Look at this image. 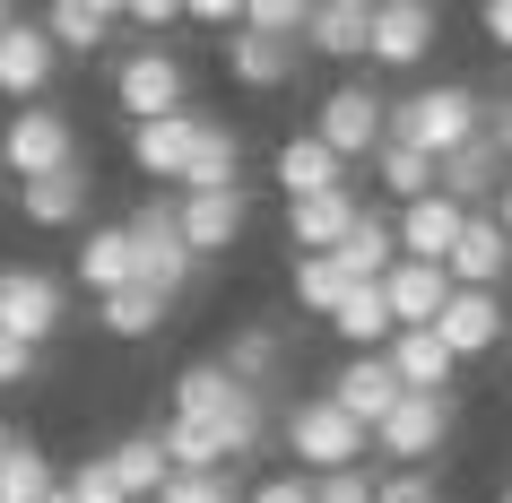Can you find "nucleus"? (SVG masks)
<instances>
[{
  "label": "nucleus",
  "instance_id": "obj_34",
  "mask_svg": "<svg viewBox=\"0 0 512 503\" xmlns=\"http://www.w3.org/2000/svg\"><path fill=\"white\" fill-rule=\"evenodd\" d=\"M165 313H174V304H165L157 287H122V295L96 304V330H105V339H157Z\"/></svg>",
  "mask_w": 512,
  "mask_h": 503
},
{
  "label": "nucleus",
  "instance_id": "obj_41",
  "mask_svg": "<svg viewBox=\"0 0 512 503\" xmlns=\"http://www.w3.org/2000/svg\"><path fill=\"white\" fill-rule=\"evenodd\" d=\"M374 503H443V486H434V469H382Z\"/></svg>",
  "mask_w": 512,
  "mask_h": 503
},
{
  "label": "nucleus",
  "instance_id": "obj_6",
  "mask_svg": "<svg viewBox=\"0 0 512 503\" xmlns=\"http://www.w3.org/2000/svg\"><path fill=\"white\" fill-rule=\"evenodd\" d=\"M61 165H87L70 105H18L9 122H0V174H9V183H44V174H61Z\"/></svg>",
  "mask_w": 512,
  "mask_h": 503
},
{
  "label": "nucleus",
  "instance_id": "obj_27",
  "mask_svg": "<svg viewBox=\"0 0 512 503\" xmlns=\"http://www.w3.org/2000/svg\"><path fill=\"white\" fill-rule=\"evenodd\" d=\"M35 27L53 35V53H61V61H70V53L87 61V53H105V35L122 27V9H105V0H53Z\"/></svg>",
  "mask_w": 512,
  "mask_h": 503
},
{
  "label": "nucleus",
  "instance_id": "obj_51",
  "mask_svg": "<svg viewBox=\"0 0 512 503\" xmlns=\"http://www.w3.org/2000/svg\"><path fill=\"white\" fill-rule=\"evenodd\" d=\"M44 503H70V486H53V495H44Z\"/></svg>",
  "mask_w": 512,
  "mask_h": 503
},
{
  "label": "nucleus",
  "instance_id": "obj_4",
  "mask_svg": "<svg viewBox=\"0 0 512 503\" xmlns=\"http://www.w3.org/2000/svg\"><path fill=\"white\" fill-rule=\"evenodd\" d=\"M105 87H113V113H131V131L165 122V113H191V61L174 44H131Z\"/></svg>",
  "mask_w": 512,
  "mask_h": 503
},
{
  "label": "nucleus",
  "instance_id": "obj_30",
  "mask_svg": "<svg viewBox=\"0 0 512 503\" xmlns=\"http://www.w3.org/2000/svg\"><path fill=\"white\" fill-rule=\"evenodd\" d=\"M330 330H339V347H348V356H382V347L400 339V321H391L382 287H348V304L330 313Z\"/></svg>",
  "mask_w": 512,
  "mask_h": 503
},
{
  "label": "nucleus",
  "instance_id": "obj_15",
  "mask_svg": "<svg viewBox=\"0 0 512 503\" xmlns=\"http://www.w3.org/2000/svg\"><path fill=\"white\" fill-rule=\"evenodd\" d=\"M460 226H469V209L460 200H443V191H426V200H408V209H391V235H400V261H452Z\"/></svg>",
  "mask_w": 512,
  "mask_h": 503
},
{
  "label": "nucleus",
  "instance_id": "obj_43",
  "mask_svg": "<svg viewBox=\"0 0 512 503\" xmlns=\"http://www.w3.org/2000/svg\"><path fill=\"white\" fill-rule=\"evenodd\" d=\"M243 503H313V477L304 469H270L261 486H243Z\"/></svg>",
  "mask_w": 512,
  "mask_h": 503
},
{
  "label": "nucleus",
  "instance_id": "obj_7",
  "mask_svg": "<svg viewBox=\"0 0 512 503\" xmlns=\"http://www.w3.org/2000/svg\"><path fill=\"white\" fill-rule=\"evenodd\" d=\"M131 261H139V287H157L165 304L200 278V261H191V243H183V217H174V191H157V200H139L131 217Z\"/></svg>",
  "mask_w": 512,
  "mask_h": 503
},
{
  "label": "nucleus",
  "instance_id": "obj_22",
  "mask_svg": "<svg viewBox=\"0 0 512 503\" xmlns=\"http://www.w3.org/2000/svg\"><path fill=\"white\" fill-rule=\"evenodd\" d=\"M504 148H495V139H469V148H452V157L434 165V191H443V200H460V209H486V200H495V191H504Z\"/></svg>",
  "mask_w": 512,
  "mask_h": 503
},
{
  "label": "nucleus",
  "instance_id": "obj_21",
  "mask_svg": "<svg viewBox=\"0 0 512 503\" xmlns=\"http://www.w3.org/2000/svg\"><path fill=\"white\" fill-rule=\"evenodd\" d=\"M382 304H391V321H400V330H434V321H443V304H452V269H434V261H391Z\"/></svg>",
  "mask_w": 512,
  "mask_h": 503
},
{
  "label": "nucleus",
  "instance_id": "obj_18",
  "mask_svg": "<svg viewBox=\"0 0 512 503\" xmlns=\"http://www.w3.org/2000/svg\"><path fill=\"white\" fill-rule=\"evenodd\" d=\"M322 391L339 399V408H348L365 434H374V425L400 408V373H391V356H339V373H330Z\"/></svg>",
  "mask_w": 512,
  "mask_h": 503
},
{
  "label": "nucleus",
  "instance_id": "obj_53",
  "mask_svg": "<svg viewBox=\"0 0 512 503\" xmlns=\"http://www.w3.org/2000/svg\"><path fill=\"white\" fill-rule=\"evenodd\" d=\"M495 503H512V486H504V495H495Z\"/></svg>",
  "mask_w": 512,
  "mask_h": 503
},
{
  "label": "nucleus",
  "instance_id": "obj_42",
  "mask_svg": "<svg viewBox=\"0 0 512 503\" xmlns=\"http://www.w3.org/2000/svg\"><path fill=\"white\" fill-rule=\"evenodd\" d=\"M35 373H44V347H27V339L0 330V391H27Z\"/></svg>",
  "mask_w": 512,
  "mask_h": 503
},
{
  "label": "nucleus",
  "instance_id": "obj_33",
  "mask_svg": "<svg viewBox=\"0 0 512 503\" xmlns=\"http://www.w3.org/2000/svg\"><path fill=\"white\" fill-rule=\"evenodd\" d=\"M61 486V460L44 443H27V434H18V443H9V460H0V503H44Z\"/></svg>",
  "mask_w": 512,
  "mask_h": 503
},
{
  "label": "nucleus",
  "instance_id": "obj_25",
  "mask_svg": "<svg viewBox=\"0 0 512 503\" xmlns=\"http://www.w3.org/2000/svg\"><path fill=\"white\" fill-rule=\"evenodd\" d=\"M270 174H278V191H287V200H313V191H339V183H348V165L330 157V148H322V139H313V131L278 139Z\"/></svg>",
  "mask_w": 512,
  "mask_h": 503
},
{
  "label": "nucleus",
  "instance_id": "obj_49",
  "mask_svg": "<svg viewBox=\"0 0 512 503\" xmlns=\"http://www.w3.org/2000/svg\"><path fill=\"white\" fill-rule=\"evenodd\" d=\"M486 217H495V226H504V235H512V174H504V191L486 200Z\"/></svg>",
  "mask_w": 512,
  "mask_h": 503
},
{
  "label": "nucleus",
  "instance_id": "obj_39",
  "mask_svg": "<svg viewBox=\"0 0 512 503\" xmlns=\"http://www.w3.org/2000/svg\"><path fill=\"white\" fill-rule=\"evenodd\" d=\"M243 35H270V44H304V0H252Z\"/></svg>",
  "mask_w": 512,
  "mask_h": 503
},
{
  "label": "nucleus",
  "instance_id": "obj_23",
  "mask_svg": "<svg viewBox=\"0 0 512 503\" xmlns=\"http://www.w3.org/2000/svg\"><path fill=\"white\" fill-rule=\"evenodd\" d=\"M87 200H96V174H87V165H61V174H44V183H18V217H27V226H44V235L79 226Z\"/></svg>",
  "mask_w": 512,
  "mask_h": 503
},
{
  "label": "nucleus",
  "instance_id": "obj_20",
  "mask_svg": "<svg viewBox=\"0 0 512 503\" xmlns=\"http://www.w3.org/2000/svg\"><path fill=\"white\" fill-rule=\"evenodd\" d=\"M304 70V44H270V35H226V79L243 87V96H278V87H296Z\"/></svg>",
  "mask_w": 512,
  "mask_h": 503
},
{
  "label": "nucleus",
  "instance_id": "obj_16",
  "mask_svg": "<svg viewBox=\"0 0 512 503\" xmlns=\"http://www.w3.org/2000/svg\"><path fill=\"white\" fill-rule=\"evenodd\" d=\"M374 44V0H313L304 9V61H365Z\"/></svg>",
  "mask_w": 512,
  "mask_h": 503
},
{
  "label": "nucleus",
  "instance_id": "obj_32",
  "mask_svg": "<svg viewBox=\"0 0 512 503\" xmlns=\"http://www.w3.org/2000/svg\"><path fill=\"white\" fill-rule=\"evenodd\" d=\"M217 365L235 373L243 391H270V382H278V365H287V339H278L270 321H243L235 339H226V356H217Z\"/></svg>",
  "mask_w": 512,
  "mask_h": 503
},
{
  "label": "nucleus",
  "instance_id": "obj_19",
  "mask_svg": "<svg viewBox=\"0 0 512 503\" xmlns=\"http://www.w3.org/2000/svg\"><path fill=\"white\" fill-rule=\"evenodd\" d=\"M200 131H209V113H165V122H139L131 131V165L148 174V183H183L191 148H200Z\"/></svg>",
  "mask_w": 512,
  "mask_h": 503
},
{
  "label": "nucleus",
  "instance_id": "obj_13",
  "mask_svg": "<svg viewBox=\"0 0 512 503\" xmlns=\"http://www.w3.org/2000/svg\"><path fill=\"white\" fill-rule=\"evenodd\" d=\"M174 217H183L191 261L209 269L217 252H235V243H243V226H252V200H243V191H174Z\"/></svg>",
  "mask_w": 512,
  "mask_h": 503
},
{
  "label": "nucleus",
  "instance_id": "obj_2",
  "mask_svg": "<svg viewBox=\"0 0 512 503\" xmlns=\"http://www.w3.org/2000/svg\"><path fill=\"white\" fill-rule=\"evenodd\" d=\"M486 131V96L469 79H426L408 87V96H391V139L400 148H417V157H452V148H469V139Z\"/></svg>",
  "mask_w": 512,
  "mask_h": 503
},
{
  "label": "nucleus",
  "instance_id": "obj_47",
  "mask_svg": "<svg viewBox=\"0 0 512 503\" xmlns=\"http://www.w3.org/2000/svg\"><path fill=\"white\" fill-rule=\"evenodd\" d=\"M478 35L495 44V53H512V0H486V9H478Z\"/></svg>",
  "mask_w": 512,
  "mask_h": 503
},
{
  "label": "nucleus",
  "instance_id": "obj_45",
  "mask_svg": "<svg viewBox=\"0 0 512 503\" xmlns=\"http://www.w3.org/2000/svg\"><path fill=\"white\" fill-rule=\"evenodd\" d=\"M174 18H183L174 0H131V9H122V27H139V35H165Z\"/></svg>",
  "mask_w": 512,
  "mask_h": 503
},
{
  "label": "nucleus",
  "instance_id": "obj_36",
  "mask_svg": "<svg viewBox=\"0 0 512 503\" xmlns=\"http://www.w3.org/2000/svg\"><path fill=\"white\" fill-rule=\"evenodd\" d=\"M374 183L408 209V200H426V191H434V157H417V148H400V139H382V148H374Z\"/></svg>",
  "mask_w": 512,
  "mask_h": 503
},
{
  "label": "nucleus",
  "instance_id": "obj_52",
  "mask_svg": "<svg viewBox=\"0 0 512 503\" xmlns=\"http://www.w3.org/2000/svg\"><path fill=\"white\" fill-rule=\"evenodd\" d=\"M9 18H18V9H0V35H9Z\"/></svg>",
  "mask_w": 512,
  "mask_h": 503
},
{
  "label": "nucleus",
  "instance_id": "obj_37",
  "mask_svg": "<svg viewBox=\"0 0 512 503\" xmlns=\"http://www.w3.org/2000/svg\"><path fill=\"white\" fill-rule=\"evenodd\" d=\"M157 503H243V486H235V469H174V486Z\"/></svg>",
  "mask_w": 512,
  "mask_h": 503
},
{
  "label": "nucleus",
  "instance_id": "obj_28",
  "mask_svg": "<svg viewBox=\"0 0 512 503\" xmlns=\"http://www.w3.org/2000/svg\"><path fill=\"white\" fill-rule=\"evenodd\" d=\"M330 261L348 269L356 287H382V278H391V261H400V235H391V209H365V217L348 226V243L330 252Z\"/></svg>",
  "mask_w": 512,
  "mask_h": 503
},
{
  "label": "nucleus",
  "instance_id": "obj_12",
  "mask_svg": "<svg viewBox=\"0 0 512 503\" xmlns=\"http://www.w3.org/2000/svg\"><path fill=\"white\" fill-rule=\"evenodd\" d=\"M365 217V183H339V191H313V200H287V243H296V261H322L348 243V226Z\"/></svg>",
  "mask_w": 512,
  "mask_h": 503
},
{
  "label": "nucleus",
  "instance_id": "obj_17",
  "mask_svg": "<svg viewBox=\"0 0 512 503\" xmlns=\"http://www.w3.org/2000/svg\"><path fill=\"white\" fill-rule=\"evenodd\" d=\"M452 287H478V295H504V278H512V235L495 226L486 209H469V226H460V243H452Z\"/></svg>",
  "mask_w": 512,
  "mask_h": 503
},
{
  "label": "nucleus",
  "instance_id": "obj_50",
  "mask_svg": "<svg viewBox=\"0 0 512 503\" xmlns=\"http://www.w3.org/2000/svg\"><path fill=\"white\" fill-rule=\"evenodd\" d=\"M9 443H18V434H9V425H0V460H9Z\"/></svg>",
  "mask_w": 512,
  "mask_h": 503
},
{
  "label": "nucleus",
  "instance_id": "obj_38",
  "mask_svg": "<svg viewBox=\"0 0 512 503\" xmlns=\"http://www.w3.org/2000/svg\"><path fill=\"white\" fill-rule=\"evenodd\" d=\"M157 443H165V460H174V469H226V460H217V434H200V425H183V417H165Z\"/></svg>",
  "mask_w": 512,
  "mask_h": 503
},
{
  "label": "nucleus",
  "instance_id": "obj_44",
  "mask_svg": "<svg viewBox=\"0 0 512 503\" xmlns=\"http://www.w3.org/2000/svg\"><path fill=\"white\" fill-rule=\"evenodd\" d=\"M313 503H374V469H339V477H313Z\"/></svg>",
  "mask_w": 512,
  "mask_h": 503
},
{
  "label": "nucleus",
  "instance_id": "obj_5",
  "mask_svg": "<svg viewBox=\"0 0 512 503\" xmlns=\"http://www.w3.org/2000/svg\"><path fill=\"white\" fill-rule=\"evenodd\" d=\"M313 139H322L348 174H356V165H374V148L391 139V96H382L374 79H339L322 105H313Z\"/></svg>",
  "mask_w": 512,
  "mask_h": 503
},
{
  "label": "nucleus",
  "instance_id": "obj_24",
  "mask_svg": "<svg viewBox=\"0 0 512 503\" xmlns=\"http://www.w3.org/2000/svg\"><path fill=\"white\" fill-rule=\"evenodd\" d=\"M79 287L105 304V295L139 287V261H131V226H87L79 235Z\"/></svg>",
  "mask_w": 512,
  "mask_h": 503
},
{
  "label": "nucleus",
  "instance_id": "obj_26",
  "mask_svg": "<svg viewBox=\"0 0 512 503\" xmlns=\"http://www.w3.org/2000/svg\"><path fill=\"white\" fill-rule=\"evenodd\" d=\"M382 356H391V373H400V391H434V399H452V382H460L452 347L434 339V330H400Z\"/></svg>",
  "mask_w": 512,
  "mask_h": 503
},
{
  "label": "nucleus",
  "instance_id": "obj_29",
  "mask_svg": "<svg viewBox=\"0 0 512 503\" xmlns=\"http://www.w3.org/2000/svg\"><path fill=\"white\" fill-rule=\"evenodd\" d=\"M105 460H113V477H122V495H131V503H157L165 486H174V460H165L157 425H148V434H122Z\"/></svg>",
  "mask_w": 512,
  "mask_h": 503
},
{
  "label": "nucleus",
  "instance_id": "obj_46",
  "mask_svg": "<svg viewBox=\"0 0 512 503\" xmlns=\"http://www.w3.org/2000/svg\"><path fill=\"white\" fill-rule=\"evenodd\" d=\"M183 18H191V27H217V35H235V27H243V9H235V0H191Z\"/></svg>",
  "mask_w": 512,
  "mask_h": 503
},
{
  "label": "nucleus",
  "instance_id": "obj_9",
  "mask_svg": "<svg viewBox=\"0 0 512 503\" xmlns=\"http://www.w3.org/2000/svg\"><path fill=\"white\" fill-rule=\"evenodd\" d=\"M0 330L27 347H53L70 330V287L35 261H0Z\"/></svg>",
  "mask_w": 512,
  "mask_h": 503
},
{
  "label": "nucleus",
  "instance_id": "obj_10",
  "mask_svg": "<svg viewBox=\"0 0 512 503\" xmlns=\"http://www.w3.org/2000/svg\"><path fill=\"white\" fill-rule=\"evenodd\" d=\"M434 44H443V9L434 0H374V44H365L374 70H426Z\"/></svg>",
  "mask_w": 512,
  "mask_h": 503
},
{
  "label": "nucleus",
  "instance_id": "obj_14",
  "mask_svg": "<svg viewBox=\"0 0 512 503\" xmlns=\"http://www.w3.org/2000/svg\"><path fill=\"white\" fill-rule=\"evenodd\" d=\"M434 339L452 347V365H478V356H495V347L512 339V313H504V295L452 287V304H443V321H434Z\"/></svg>",
  "mask_w": 512,
  "mask_h": 503
},
{
  "label": "nucleus",
  "instance_id": "obj_48",
  "mask_svg": "<svg viewBox=\"0 0 512 503\" xmlns=\"http://www.w3.org/2000/svg\"><path fill=\"white\" fill-rule=\"evenodd\" d=\"M486 139H495V148H504V165H512V96H495V105H486Z\"/></svg>",
  "mask_w": 512,
  "mask_h": 503
},
{
  "label": "nucleus",
  "instance_id": "obj_31",
  "mask_svg": "<svg viewBox=\"0 0 512 503\" xmlns=\"http://www.w3.org/2000/svg\"><path fill=\"white\" fill-rule=\"evenodd\" d=\"M174 191H243V139H235V122H209L200 131V148H191V165H183V183Z\"/></svg>",
  "mask_w": 512,
  "mask_h": 503
},
{
  "label": "nucleus",
  "instance_id": "obj_35",
  "mask_svg": "<svg viewBox=\"0 0 512 503\" xmlns=\"http://www.w3.org/2000/svg\"><path fill=\"white\" fill-rule=\"evenodd\" d=\"M348 287H356V278H348L339 261H330V252H322V261H296V269H287V295H296V304H304L313 321H330V313H339V304H348Z\"/></svg>",
  "mask_w": 512,
  "mask_h": 503
},
{
  "label": "nucleus",
  "instance_id": "obj_11",
  "mask_svg": "<svg viewBox=\"0 0 512 503\" xmlns=\"http://www.w3.org/2000/svg\"><path fill=\"white\" fill-rule=\"evenodd\" d=\"M53 79H61V53L35 18H9L0 35V105H53Z\"/></svg>",
  "mask_w": 512,
  "mask_h": 503
},
{
  "label": "nucleus",
  "instance_id": "obj_40",
  "mask_svg": "<svg viewBox=\"0 0 512 503\" xmlns=\"http://www.w3.org/2000/svg\"><path fill=\"white\" fill-rule=\"evenodd\" d=\"M61 486H70V503H131L105 451H96V460H79V469H61Z\"/></svg>",
  "mask_w": 512,
  "mask_h": 503
},
{
  "label": "nucleus",
  "instance_id": "obj_8",
  "mask_svg": "<svg viewBox=\"0 0 512 503\" xmlns=\"http://www.w3.org/2000/svg\"><path fill=\"white\" fill-rule=\"evenodd\" d=\"M452 425H460L452 399L400 391V408L374 425V460H382V469H434V460H443V443H452Z\"/></svg>",
  "mask_w": 512,
  "mask_h": 503
},
{
  "label": "nucleus",
  "instance_id": "obj_3",
  "mask_svg": "<svg viewBox=\"0 0 512 503\" xmlns=\"http://www.w3.org/2000/svg\"><path fill=\"white\" fill-rule=\"evenodd\" d=\"M278 443H287V469L304 477H339V469H374V434L339 408L330 391H304L278 425Z\"/></svg>",
  "mask_w": 512,
  "mask_h": 503
},
{
  "label": "nucleus",
  "instance_id": "obj_1",
  "mask_svg": "<svg viewBox=\"0 0 512 503\" xmlns=\"http://www.w3.org/2000/svg\"><path fill=\"white\" fill-rule=\"evenodd\" d=\"M174 417L200 425V434H217V460H226V469H235V460H252V451L270 443V399L243 391L217 356H191V365L174 373Z\"/></svg>",
  "mask_w": 512,
  "mask_h": 503
}]
</instances>
